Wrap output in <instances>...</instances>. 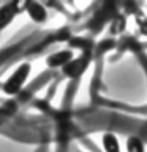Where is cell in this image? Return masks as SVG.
<instances>
[{
	"mask_svg": "<svg viewBox=\"0 0 147 152\" xmlns=\"http://www.w3.org/2000/svg\"><path fill=\"white\" fill-rule=\"evenodd\" d=\"M28 74H30V64H28V63L20 64L17 69H16L13 74H11V77L8 78V80L5 82V86H3L5 93L9 94V96L19 93L20 88H22V85H24L25 80H27Z\"/></svg>",
	"mask_w": 147,
	"mask_h": 152,
	"instance_id": "1",
	"label": "cell"
},
{
	"mask_svg": "<svg viewBox=\"0 0 147 152\" xmlns=\"http://www.w3.org/2000/svg\"><path fill=\"white\" fill-rule=\"evenodd\" d=\"M24 3L25 2H11V3H7L5 7L0 8V30H3L14 19V16L17 13H20L22 8H19V7H22Z\"/></svg>",
	"mask_w": 147,
	"mask_h": 152,
	"instance_id": "2",
	"label": "cell"
},
{
	"mask_svg": "<svg viewBox=\"0 0 147 152\" xmlns=\"http://www.w3.org/2000/svg\"><path fill=\"white\" fill-rule=\"evenodd\" d=\"M86 64H88V60L84 58V57H80V58H77V60L69 61V63L63 67V71H64V74L69 75V77H78L84 71Z\"/></svg>",
	"mask_w": 147,
	"mask_h": 152,
	"instance_id": "3",
	"label": "cell"
},
{
	"mask_svg": "<svg viewBox=\"0 0 147 152\" xmlns=\"http://www.w3.org/2000/svg\"><path fill=\"white\" fill-rule=\"evenodd\" d=\"M25 10H27L28 16H30L35 22H44L47 19V11H46V8H44L41 3L27 2L25 3Z\"/></svg>",
	"mask_w": 147,
	"mask_h": 152,
	"instance_id": "4",
	"label": "cell"
},
{
	"mask_svg": "<svg viewBox=\"0 0 147 152\" xmlns=\"http://www.w3.org/2000/svg\"><path fill=\"white\" fill-rule=\"evenodd\" d=\"M69 61H72V53L69 50H61V52H56L52 57H49L47 64L52 67H61V66L64 67Z\"/></svg>",
	"mask_w": 147,
	"mask_h": 152,
	"instance_id": "5",
	"label": "cell"
},
{
	"mask_svg": "<svg viewBox=\"0 0 147 152\" xmlns=\"http://www.w3.org/2000/svg\"><path fill=\"white\" fill-rule=\"evenodd\" d=\"M102 144H103L105 152H121L119 141H117L116 135H113V133H105L103 140H102Z\"/></svg>",
	"mask_w": 147,
	"mask_h": 152,
	"instance_id": "6",
	"label": "cell"
},
{
	"mask_svg": "<svg viewBox=\"0 0 147 152\" xmlns=\"http://www.w3.org/2000/svg\"><path fill=\"white\" fill-rule=\"evenodd\" d=\"M127 152H144V144L138 137H130L127 141Z\"/></svg>",
	"mask_w": 147,
	"mask_h": 152,
	"instance_id": "7",
	"label": "cell"
},
{
	"mask_svg": "<svg viewBox=\"0 0 147 152\" xmlns=\"http://www.w3.org/2000/svg\"><path fill=\"white\" fill-rule=\"evenodd\" d=\"M138 25H139V31L143 33L144 36H147V19L146 18H141L138 20Z\"/></svg>",
	"mask_w": 147,
	"mask_h": 152,
	"instance_id": "8",
	"label": "cell"
}]
</instances>
